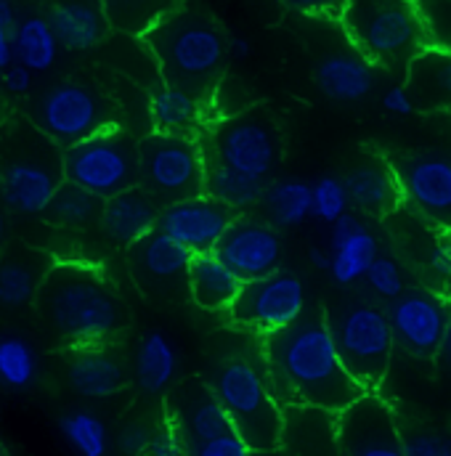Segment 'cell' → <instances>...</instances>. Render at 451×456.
I'll list each match as a JSON object with an SVG mask.
<instances>
[{
  "label": "cell",
  "instance_id": "obj_36",
  "mask_svg": "<svg viewBox=\"0 0 451 456\" xmlns=\"http://www.w3.org/2000/svg\"><path fill=\"white\" fill-rule=\"evenodd\" d=\"M59 433L78 456L110 454V433L99 414L88 409H78L59 417Z\"/></svg>",
  "mask_w": 451,
  "mask_h": 456
},
{
  "label": "cell",
  "instance_id": "obj_39",
  "mask_svg": "<svg viewBox=\"0 0 451 456\" xmlns=\"http://www.w3.org/2000/svg\"><path fill=\"white\" fill-rule=\"evenodd\" d=\"M348 208H350V202H348V191L342 186V178L324 175L316 183H311V216L314 218L332 226L345 213H350Z\"/></svg>",
  "mask_w": 451,
  "mask_h": 456
},
{
  "label": "cell",
  "instance_id": "obj_54",
  "mask_svg": "<svg viewBox=\"0 0 451 456\" xmlns=\"http://www.w3.org/2000/svg\"><path fill=\"white\" fill-rule=\"evenodd\" d=\"M250 456H290L282 449H271V452H250Z\"/></svg>",
  "mask_w": 451,
  "mask_h": 456
},
{
  "label": "cell",
  "instance_id": "obj_7",
  "mask_svg": "<svg viewBox=\"0 0 451 456\" xmlns=\"http://www.w3.org/2000/svg\"><path fill=\"white\" fill-rule=\"evenodd\" d=\"M64 181L102 202L138 186V143L122 127H107L62 151Z\"/></svg>",
  "mask_w": 451,
  "mask_h": 456
},
{
  "label": "cell",
  "instance_id": "obj_4",
  "mask_svg": "<svg viewBox=\"0 0 451 456\" xmlns=\"http://www.w3.org/2000/svg\"><path fill=\"white\" fill-rule=\"evenodd\" d=\"M224 406L231 430L247 444L250 452L282 449L284 414L274 398L266 371H260L250 358H226L216 366L208 382Z\"/></svg>",
  "mask_w": 451,
  "mask_h": 456
},
{
  "label": "cell",
  "instance_id": "obj_12",
  "mask_svg": "<svg viewBox=\"0 0 451 456\" xmlns=\"http://www.w3.org/2000/svg\"><path fill=\"white\" fill-rule=\"evenodd\" d=\"M404 202L428 224L451 233V154L404 151L388 159Z\"/></svg>",
  "mask_w": 451,
  "mask_h": 456
},
{
  "label": "cell",
  "instance_id": "obj_35",
  "mask_svg": "<svg viewBox=\"0 0 451 456\" xmlns=\"http://www.w3.org/2000/svg\"><path fill=\"white\" fill-rule=\"evenodd\" d=\"M40 377V355L35 345L16 335L0 332V387L5 390H29Z\"/></svg>",
  "mask_w": 451,
  "mask_h": 456
},
{
  "label": "cell",
  "instance_id": "obj_23",
  "mask_svg": "<svg viewBox=\"0 0 451 456\" xmlns=\"http://www.w3.org/2000/svg\"><path fill=\"white\" fill-rule=\"evenodd\" d=\"M406 94L414 112H451V51L422 45L406 61Z\"/></svg>",
  "mask_w": 451,
  "mask_h": 456
},
{
  "label": "cell",
  "instance_id": "obj_5",
  "mask_svg": "<svg viewBox=\"0 0 451 456\" xmlns=\"http://www.w3.org/2000/svg\"><path fill=\"white\" fill-rule=\"evenodd\" d=\"M327 327L345 371L364 393H374L390 369L396 347L385 308L366 300H350L327 316Z\"/></svg>",
  "mask_w": 451,
  "mask_h": 456
},
{
  "label": "cell",
  "instance_id": "obj_29",
  "mask_svg": "<svg viewBox=\"0 0 451 456\" xmlns=\"http://www.w3.org/2000/svg\"><path fill=\"white\" fill-rule=\"evenodd\" d=\"M178 363H181L178 347L170 342V338L160 330H149L135 347V361H133L135 385L149 395L168 393L176 385Z\"/></svg>",
  "mask_w": 451,
  "mask_h": 456
},
{
  "label": "cell",
  "instance_id": "obj_16",
  "mask_svg": "<svg viewBox=\"0 0 451 456\" xmlns=\"http://www.w3.org/2000/svg\"><path fill=\"white\" fill-rule=\"evenodd\" d=\"M189 263H192V252L157 228L127 247L130 273L146 297H160V300L186 297Z\"/></svg>",
  "mask_w": 451,
  "mask_h": 456
},
{
  "label": "cell",
  "instance_id": "obj_14",
  "mask_svg": "<svg viewBox=\"0 0 451 456\" xmlns=\"http://www.w3.org/2000/svg\"><path fill=\"white\" fill-rule=\"evenodd\" d=\"M62 181L59 151H19L0 165V205L24 218L43 216Z\"/></svg>",
  "mask_w": 451,
  "mask_h": 456
},
{
  "label": "cell",
  "instance_id": "obj_13",
  "mask_svg": "<svg viewBox=\"0 0 451 456\" xmlns=\"http://www.w3.org/2000/svg\"><path fill=\"white\" fill-rule=\"evenodd\" d=\"M393 342L412 358L430 361L439 355L447 327L451 319V305L447 297L425 287H406L385 308Z\"/></svg>",
  "mask_w": 451,
  "mask_h": 456
},
{
  "label": "cell",
  "instance_id": "obj_41",
  "mask_svg": "<svg viewBox=\"0 0 451 456\" xmlns=\"http://www.w3.org/2000/svg\"><path fill=\"white\" fill-rule=\"evenodd\" d=\"M425 271L433 284V292L441 297H451V233L439 236L425 255Z\"/></svg>",
  "mask_w": 451,
  "mask_h": 456
},
{
  "label": "cell",
  "instance_id": "obj_26",
  "mask_svg": "<svg viewBox=\"0 0 451 456\" xmlns=\"http://www.w3.org/2000/svg\"><path fill=\"white\" fill-rule=\"evenodd\" d=\"M342 186L348 191V202L372 218H385L396 213L404 205L401 186L396 181V173L385 159H369L356 165L345 173Z\"/></svg>",
  "mask_w": 451,
  "mask_h": 456
},
{
  "label": "cell",
  "instance_id": "obj_44",
  "mask_svg": "<svg viewBox=\"0 0 451 456\" xmlns=\"http://www.w3.org/2000/svg\"><path fill=\"white\" fill-rule=\"evenodd\" d=\"M189 456H250V449L234 430H228L224 436H216L205 444L192 446Z\"/></svg>",
  "mask_w": 451,
  "mask_h": 456
},
{
  "label": "cell",
  "instance_id": "obj_10",
  "mask_svg": "<svg viewBox=\"0 0 451 456\" xmlns=\"http://www.w3.org/2000/svg\"><path fill=\"white\" fill-rule=\"evenodd\" d=\"M205 159L250 178L268 181L282 159V138L274 119L263 110L228 117L210 133V146H202Z\"/></svg>",
  "mask_w": 451,
  "mask_h": 456
},
{
  "label": "cell",
  "instance_id": "obj_52",
  "mask_svg": "<svg viewBox=\"0 0 451 456\" xmlns=\"http://www.w3.org/2000/svg\"><path fill=\"white\" fill-rule=\"evenodd\" d=\"M436 358H441V366H444V369L451 374V319H449V327H447L444 345H441V350H439V355H436Z\"/></svg>",
  "mask_w": 451,
  "mask_h": 456
},
{
  "label": "cell",
  "instance_id": "obj_47",
  "mask_svg": "<svg viewBox=\"0 0 451 456\" xmlns=\"http://www.w3.org/2000/svg\"><path fill=\"white\" fill-rule=\"evenodd\" d=\"M0 80H3V88L11 94V96H27L32 91V72L21 64H11L0 72Z\"/></svg>",
  "mask_w": 451,
  "mask_h": 456
},
{
  "label": "cell",
  "instance_id": "obj_30",
  "mask_svg": "<svg viewBox=\"0 0 451 456\" xmlns=\"http://www.w3.org/2000/svg\"><path fill=\"white\" fill-rule=\"evenodd\" d=\"M149 112L157 133L192 138L205 119V102L184 88L160 86L149 99Z\"/></svg>",
  "mask_w": 451,
  "mask_h": 456
},
{
  "label": "cell",
  "instance_id": "obj_22",
  "mask_svg": "<svg viewBox=\"0 0 451 456\" xmlns=\"http://www.w3.org/2000/svg\"><path fill=\"white\" fill-rule=\"evenodd\" d=\"M67 379L78 395L102 401L127 387V369L119 353H114L112 347L88 345V347H75L67 363Z\"/></svg>",
  "mask_w": 451,
  "mask_h": 456
},
{
  "label": "cell",
  "instance_id": "obj_43",
  "mask_svg": "<svg viewBox=\"0 0 451 456\" xmlns=\"http://www.w3.org/2000/svg\"><path fill=\"white\" fill-rule=\"evenodd\" d=\"M146 456H189V446H186V441L181 438V433L165 419L162 425H157V428L152 430Z\"/></svg>",
  "mask_w": 451,
  "mask_h": 456
},
{
  "label": "cell",
  "instance_id": "obj_1",
  "mask_svg": "<svg viewBox=\"0 0 451 456\" xmlns=\"http://www.w3.org/2000/svg\"><path fill=\"white\" fill-rule=\"evenodd\" d=\"M266 379L276 401L340 414L364 390L345 371L327 316L303 314L295 324L266 335Z\"/></svg>",
  "mask_w": 451,
  "mask_h": 456
},
{
  "label": "cell",
  "instance_id": "obj_48",
  "mask_svg": "<svg viewBox=\"0 0 451 456\" xmlns=\"http://www.w3.org/2000/svg\"><path fill=\"white\" fill-rule=\"evenodd\" d=\"M287 5H292L300 13H311V16H330V19H340L348 0H284Z\"/></svg>",
  "mask_w": 451,
  "mask_h": 456
},
{
  "label": "cell",
  "instance_id": "obj_8",
  "mask_svg": "<svg viewBox=\"0 0 451 456\" xmlns=\"http://www.w3.org/2000/svg\"><path fill=\"white\" fill-rule=\"evenodd\" d=\"M138 186L160 205L205 194V151L186 135L149 133L138 141Z\"/></svg>",
  "mask_w": 451,
  "mask_h": 456
},
{
  "label": "cell",
  "instance_id": "obj_55",
  "mask_svg": "<svg viewBox=\"0 0 451 456\" xmlns=\"http://www.w3.org/2000/svg\"><path fill=\"white\" fill-rule=\"evenodd\" d=\"M0 456H8V449H5L3 444H0Z\"/></svg>",
  "mask_w": 451,
  "mask_h": 456
},
{
  "label": "cell",
  "instance_id": "obj_51",
  "mask_svg": "<svg viewBox=\"0 0 451 456\" xmlns=\"http://www.w3.org/2000/svg\"><path fill=\"white\" fill-rule=\"evenodd\" d=\"M308 260L314 268L319 271H330V249H322V247H311L308 249Z\"/></svg>",
  "mask_w": 451,
  "mask_h": 456
},
{
  "label": "cell",
  "instance_id": "obj_25",
  "mask_svg": "<svg viewBox=\"0 0 451 456\" xmlns=\"http://www.w3.org/2000/svg\"><path fill=\"white\" fill-rule=\"evenodd\" d=\"M314 83L330 102L353 104L372 94L374 67L356 48H340L316 61Z\"/></svg>",
  "mask_w": 451,
  "mask_h": 456
},
{
  "label": "cell",
  "instance_id": "obj_40",
  "mask_svg": "<svg viewBox=\"0 0 451 456\" xmlns=\"http://www.w3.org/2000/svg\"><path fill=\"white\" fill-rule=\"evenodd\" d=\"M364 281L369 284V289L382 297V300H396L404 289H406V279H404V268L398 265V260L388 257V255H377L374 263L369 265V271L364 273Z\"/></svg>",
  "mask_w": 451,
  "mask_h": 456
},
{
  "label": "cell",
  "instance_id": "obj_38",
  "mask_svg": "<svg viewBox=\"0 0 451 456\" xmlns=\"http://www.w3.org/2000/svg\"><path fill=\"white\" fill-rule=\"evenodd\" d=\"M425 45L451 51V0H412Z\"/></svg>",
  "mask_w": 451,
  "mask_h": 456
},
{
  "label": "cell",
  "instance_id": "obj_21",
  "mask_svg": "<svg viewBox=\"0 0 451 456\" xmlns=\"http://www.w3.org/2000/svg\"><path fill=\"white\" fill-rule=\"evenodd\" d=\"M380 255V241L356 213H345L332 224L330 239V276L340 287H350L364 279L374 257Z\"/></svg>",
  "mask_w": 451,
  "mask_h": 456
},
{
  "label": "cell",
  "instance_id": "obj_37",
  "mask_svg": "<svg viewBox=\"0 0 451 456\" xmlns=\"http://www.w3.org/2000/svg\"><path fill=\"white\" fill-rule=\"evenodd\" d=\"M110 29L125 35L149 32L168 11H173V0H99Z\"/></svg>",
  "mask_w": 451,
  "mask_h": 456
},
{
  "label": "cell",
  "instance_id": "obj_20",
  "mask_svg": "<svg viewBox=\"0 0 451 456\" xmlns=\"http://www.w3.org/2000/svg\"><path fill=\"white\" fill-rule=\"evenodd\" d=\"M40 16L51 24L67 51H94L110 35V21L99 0H37Z\"/></svg>",
  "mask_w": 451,
  "mask_h": 456
},
{
  "label": "cell",
  "instance_id": "obj_34",
  "mask_svg": "<svg viewBox=\"0 0 451 456\" xmlns=\"http://www.w3.org/2000/svg\"><path fill=\"white\" fill-rule=\"evenodd\" d=\"M268 224L274 228H295L311 218V183L298 178L271 181L266 186L263 202Z\"/></svg>",
  "mask_w": 451,
  "mask_h": 456
},
{
  "label": "cell",
  "instance_id": "obj_2",
  "mask_svg": "<svg viewBox=\"0 0 451 456\" xmlns=\"http://www.w3.org/2000/svg\"><path fill=\"white\" fill-rule=\"evenodd\" d=\"M35 305L43 324L72 347L104 345L127 327V308L112 284L99 271L78 263L51 265Z\"/></svg>",
  "mask_w": 451,
  "mask_h": 456
},
{
  "label": "cell",
  "instance_id": "obj_50",
  "mask_svg": "<svg viewBox=\"0 0 451 456\" xmlns=\"http://www.w3.org/2000/svg\"><path fill=\"white\" fill-rule=\"evenodd\" d=\"M252 53V45L247 37L242 35H234V37H226V56L234 59V61H244L247 56Z\"/></svg>",
  "mask_w": 451,
  "mask_h": 456
},
{
  "label": "cell",
  "instance_id": "obj_11",
  "mask_svg": "<svg viewBox=\"0 0 451 456\" xmlns=\"http://www.w3.org/2000/svg\"><path fill=\"white\" fill-rule=\"evenodd\" d=\"M308 311V295L300 276L292 271H274L263 279L244 281L236 300L226 311L228 319L244 330L271 335L295 324Z\"/></svg>",
  "mask_w": 451,
  "mask_h": 456
},
{
  "label": "cell",
  "instance_id": "obj_49",
  "mask_svg": "<svg viewBox=\"0 0 451 456\" xmlns=\"http://www.w3.org/2000/svg\"><path fill=\"white\" fill-rule=\"evenodd\" d=\"M382 110L396 117H406V114H414V104L406 94L404 86H390L385 94H382Z\"/></svg>",
  "mask_w": 451,
  "mask_h": 456
},
{
  "label": "cell",
  "instance_id": "obj_3",
  "mask_svg": "<svg viewBox=\"0 0 451 456\" xmlns=\"http://www.w3.org/2000/svg\"><path fill=\"white\" fill-rule=\"evenodd\" d=\"M160 64L165 86L184 88L208 102L226 67L224 29L200 11H168L141 35Z\"/></svg>",
  "mask_w": 451,
  "mask_h": 456
},
{
  "label": "cell",
  "instance_id": "obj_9",
  "mask_svg": "<svg viewBox=\"0 0 451 456\" xmlns=\"http://www.w3.org/2000/svg\"><path fill=\"white\" fill-rule=\"evenodd\" d=\"M32 119L37 130L62 149L114 125L107 99L83 80H62L43 91L32 104Z\"/></svg>",
  "mask_w": 451,
  "mask_h": 456
},
{
  "label": "cell",
  "instance_id": "obj_19",
  "mask_svg": "<svg viewBox=\"0 0 451 456\" xmlns=\"http://www.w3.org/2000/svg\"><path fill=\"white\" fill-rule=\"evenodd\" d=\"M165 406V419L181 433L189 449L231 430L224 406L205 379L194 377L173 385Z\"/></svg>",
  "mask_w": 451,
  "mask_h": 456
},
{
  "label": "cell",
  "instance_id": "obj_53",
  "mask_svg": "<svg viewBox=\"0 0 451 456\" xmlns=\"http://www.w3.org/2000/svg\"><path fill=\"white\" fill-rule=\"evenodd\" d=\"M5 236H8V218H5L3 205H0V249H3V244H5Z\"/></svg>",
  "mask_w": 451,
  "mask_h": 456
},
{
  "label": "cell",
  "instance_id": "obj_18",
  "mask_svg": "<svg viewBox=\"0 0 451 456\" xmlns=\"http://www.w3.org/2000/svg\"><path fill=\"white\" fill-rule=\"evenodd\" d=\"M234 218H236L234 210H228L226 205L216 202L208 194H200L192 200L162 205L157 231L176 239L192 255H200V252H216L218 241L224 239Z\"/></svg>",
  "mask_w": 451,
  "mask_h": 456
},
{
  "label": "cell",
  "instance_id": "obj_45",
  "mask_svg": "<svg viewBox=\"0 0 451 456\" xmlns=\"http://www.w3.org/2000/svg\"><path fill=\"white\" fill-rule=\"evenodd\" d=\"M13 0H0V72L13 64V29H16Z\"/></svg>",
  "mask_w": 451,
  "mask_h": 456
},
{
  "label": "cell",
  "instance_id": "obj_46",
  "mask_svg": "<svg viewBox=\"0 0 451 456\" xmlns=\"http://www.w3.org/2000/svg\"><path fill=\"white\" fill-rule=\"evenodd\" d=\"M152 430L154 428H149L144 422H127L117 436V449L125 456H146Z\"/></svg>",
  "mask_w": 451,
  "mask_h": 456
},
{
  "label": "cell",
  "instance_id": "obj_33",
  "mask_svg": "<svg viewBox=\"0 0 451 456\" xmlns=\"http://www.w3.org/2000/svg\"><path fill=\"white\" fill-rule=\"evenodd\" d=\"M102 200L83 191L80 186L62 181V186L53 191L51 202L43 210V221L48 226L56 228H72V231H83L88 226H99L102 218Z\"/></svg>",
  "mask_w": 451,
  "mask_h": 456
},
{
  "label": "cell",
  "instance_id": "obj_24",
  "mask_svg": "<svg viewBox=\"0 0 451 456\" xmlns=\"http://www.w3.org/2000/svg\"><path fill=\"white\" fill-rule=\"evenodd\" d=\"M160 213H162V205L141 186H133L127 191H119L110 200H104L99 228L112 244L130 247L157 228Z\"/></svg>",
  "mask_w": 451,
  "mask_h": 456
},
{
  "label": "cell",
  "instance_id": "obj_28",
  "mask_svg": "<svg viewBox=\"0 0 451 456\" xmlns=\"http://www.w3.org/2000/svg\"><path fill=\"white\" fill-rule=\"evenodd\" d=\"M186 287H189V297L200 308L218 314L231 308V303L242 289V281L216 252H200L192 255Z\"/></svg>",
  "mask_w": 451,
  "mask_h": 456
},
{
  "label": "cell",
  "instance_id": "obj_32",
  "mask_svg": "<svg viewBox=\"0 0 451 456\" xmlns=\"http://www.w3.org/2000/svg\"><path fill=\"white\" fill-rule=\"evenodd\" d=\"M268 181L250 178L244 173L228 170L218 162L205 159V194L216 202L226 205L228 210H250L263 202Z\"/></svg>",
  "mask_w": 451,
  "mask_h": 456
},
{
  "label": "cell",
  "instance_id": "obj_42",
  "mask_svg": "<svg viewBox=\"0 0 451 456\" xmlns=\"http://www.w3.org/2000/svg\"><path fill=\"white\" fill-rule=\"evenodd\" d=\"M404 438V456H451V436L449 433H412L401 436Z\"/></svg>",
  "mask_w": 451,
  "mask_h": 456
},
{
  "label": "cell",
  "instance_id": "obj_17",
  "mask_svg": "<svg viewBox=\"0 0 451 456\" xmlns=\"http://www.w3.org/2000/svg\"><path fill=\"white\" fill-rule=\"evenodd\" d=\"M216 255L244 284V281L263 279L282 268L284 241L271 224H266L260 218L239 216V218H234L224 239L218 241Z\"/></svg>",
  "mask_w": 451,
  "mask_h": 456
},
{
  "label": "cell",
  "instance_id": "obj_15",
  "mask_svg": "<svg viewBox=\"0 0 451 456\" xmlns=\"http://www.w3.org/2000/svg\"><path fill=\"white\" fill-rule=\"evenodd\" d=\"M335 417L338 456H404L393 409L377 393H364Z\"/></svg>",
  "mask_w": 451,
  "mask_h": 456
},
{
  "label": "cell",
  "instance_id": "obj_6",
  "mask_svg": "<svg viewBox=\"0 0 451 456\" xmlns=\"http://www.w3.org/2000/svg\"><path fill=\"white\" fill-rule=\"evenodd\" d=\"M340 19L366 61L396 67L425 45L412 0H348Z\"/></svg>",
  "mask_w": 451,
  "mask_h": 456
},
{
  "label": "cell",
  "instance_id": "obj_27",
  "mask_svg": "<svg viewBox=\"0 0 451 456\" xmlns=\"http://www.w3.org/2000/svg\"><path fill=\"white\" fill-rule=\"evenodd\" d=\"M51 260L37 249H13L0 257V308H24L32 305L37 289L51 271Z\"/></svg>",
  "mask_w": 451,
  "mask_h": 456
},
{
  "label": "cell",
  "instance_id": "obj_31",
  "mask_svg": "<svg viewBox=\"0 0 451 456\" xmlns=\"http://www.w3.org/2000/svg\"><path fill=\"white\" fill-rule=\"evenodd\" d=\"M59 37L40 13H27L13 29V61L35 72H48L59 61Z\"/></svg>",
  "mask_w": 451,
  "mask_h": 456
}]
</instances>
